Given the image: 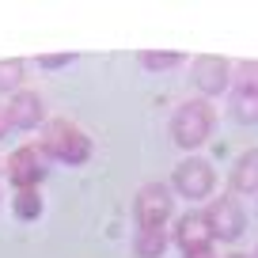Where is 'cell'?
<instances>
[{
	"mask_svg": "<svg viewBox=\"0 0 258 258\" xmlns=\"http://www.w3.org/2000/svg\"><path fill=\"white\" fill-rule=\"evenodd\" d=\"M213 186H217V171H213V163L202 160V156H186V160L171 171V190H175L178 198H186V202L209 198Z\"/></svg>",
	"mask_w": 258,
	"mask_h": 258,
	"instance_id": "277c9868",
	"label": "cell"
},
{
	"mask_svg": "<svg viewBox=\"0 0 258 258\" xmlns=\"http://www.w3.org/2000/svg\"><path fill=\"white\" fill-rule=\"evenodd\" d=\"M232 110L239 121H247V125H254L258 121V91L250 88H232Z\"/></svg>",
	"mask_w": 258,
	"mask_h": 258,
	"instance_id": "7c38bea8",
	"label": "cell"
},
{
	"mask_svg": "<svg viewBox=\"0 0 258 258\" xmlns=\"http://www.w3.org/2000/svg\"><path fill=\"white\" fill-rule=\"evenodd\" d=\"M250 258H258V247H254V254H250Z\"/></svg>",
	"mask_w": 258,
	"mask_h": 258,
	"instance_id": "44dd1931",
	"label": "cell"
},
{
	"mask_svg": "<svg viewBox=\"0 0 258 258\" xmlns=\"http://www.w3.org/2000/svg\"><path fill=\"white\" fill-rule=\"evenodd\" d=\"M235 73H239V76H232V88H250V91H258V61H243Z\"/></svg>",
	"mask_w": 258,
	"mask_h": 258,
	"instance_id": "2e32d148",
	"label": "cell"
},
{
	"mask_svg": "<svg viewBox=\"0 0 258 258\" xmlns=\"http://www.w3.org/2000/svg\"><path fill=\"white\" fill-rule=\"evenodd\" d=\"M232 194H258V148H247L228 171Z\"/></svg>",
	"mask_w": 258,
	"mask_h": 258,
	"instance_id": "30bf717a",
	"label": "cell"
},
{
	"mask_svg": "<svg viewBox=\"0 0 258 258\" xmlns=\"http://www.w3.org/2000/svg\"><path fill=\"white\" fill-rule=\"evenodd\" d=\"M12 213L19 220H38L42 217V194L38 190H16L12 198Z\"/></svg>",
	"mask_w": 258,
	"mask_h": 258,
	"instance_id": "5bb4252c",
	"label": "cell"
},
{
	"mask_svg": "<svg viewBox=\"0 0 258 258\" xmlns=\"http://www.w3.org/2000/svg\"><path fill=\"white\" fill-rule=\"evenodd\" d=\"M38 148L46 152V160L69 163V167H80V163H88V156H91L88 133H84L80 125H73V121H49Z\"/></svg>",
	"mask_w": 258,
	"mask_h": 258,
	"instance_id": "7a4b0ae2",
	"label": "cell"
},
{
	"mask_svg": "<svg viewBox=\"0 0 258 258\" xmlns=\"http://www.w3.org/2000/svg\"><path fill=\"white\" fill-rule=\"evenodd\" d=\"M141 69H148V73H167V69H175V64H182V53H175V49H141L137 53Z\"/></svg>",
	"mask_w": 258,
	"mask_h": 258,
	"instance_id": "4fadbf2b",
	"label": "cell"
},
{
	"mask_svg": "<svg viewBox=\"0 0 258 258\" xmlns=\"http://www.w3.org/2000/svg\"><path fill=\"white\" fill-rule=\"evenodd\" d=\"M182 258H217V250H213V247H202V250H190V254H182Z\"/></svg>",
	"mask_w": 258,
	"mask_h": 258,
	"instance_id": "ac0fdd59",
	"label": "cell"
},
{
	"mask_svg": "<svg viewBox=\"0 0 258 258\" xmlns=\"http://www.w3.org/2000/svg\"><path fill=\"white\" fill-rule=\"evenodd\" d=\"M8 129H12V125H8V110L0 106V137H8Z\"/></svg>",
	"mask_w": 258,
	"mask_h": 258,
	"instance_id": "d6986e66",
	"label": "cell"
},
{
	"mask_svg": "<svg viewBox=\"0 0 258 258\" xmlns=\"http://www.w3.org/2000/svg\"><path fill=\"white\" fill-rule=\"evenodd\" d=\"M167 247H171L167 228H137V235H133V254L137 258H163Z\"/></svg>",
	"mask_w": 258,
	"mask_h": 258,
	"instance_id": "8fae6325",
	"label": "cell"
},
{
	"mask_svg": "<svg viewBox=\"0 0 258 258\" xmlns=\"http://www.w3.org/2000/svg\"><path fill=\"white\" fill-rule=\"evenodd\" d=\"M205 220H209L213 239H220V243H235L243 235V228H247V213L235 202V194H220L217 202H209Z\"/></svg>",
	"mask_w": 258,
	"mask_h": 258,
	"instance_id": "5b68a950",
	"label": "cell"
},
{
	"mask_svg": "<svg viewBox=\"0 0 258 258\" xmlns=\"http://www.w3.org/2000/svg\"><path fill=\"white\" fill-rule=\"evenodd\" d=\"M228 258H250V254H228Z\"/></svg>",
	"mask_w": 258,
	"mask_h": 258,
	"instance_id": "ffe728a7",
	"label": "cell"
},
{
	"mask_svg": "<svg viewBox=\"0 0 258 258\" xmlns=\"http://www.w3.org/2000/svg\"><path fill=\"white\" fill-rule=\"evenodd\" d=\"M23 73H27V64L19 61V57H12V61H0V91L4 95H16L19 88H23Z\"/></svg>",
	"mask_w": 258,
	"mask_h": 258,
	"instance_id": "9a60e30c",
	"label": "cell"
},
{
	"mask_svg": "<svg viewBox=\"0 0 258 258\" xmlns=\"http://www.w3.org/2000/svg\"><path fill=\"white\" fill-rule=\"evenodd\" d=\"M73 61H76L73 53H46V57H38L42 69H64V64H73Z\"/></svg>",
	"mask_w": 258,
	"mask_h": 258,
	"instance_id": "e0dca14e",
	"label": "cell"
},
{
	"mask_svg": "<svg viewBox=\"0 0 258 258\" xmlns=\"http://www.w3.org/2000/svg\"><path fill=\"white\" fill-rule=\"evenodd\" d=\"M8 125L12 129H38L42 121H46V103H42V95L38 91H27V88H19L16 95L8 99Z\"/></svg>",
	"mask_w": 258,
	"mask_h": 258,
	"instance_id": "ba28073f",
	"label": "cell"
},
{
	"mask_svg": "<svg viewBox=\"0 0 258 258\" xmlns=\"http://www.w3.org/2000/svg\"><path fill=\"white\" fill-rule=\"evenodd\" d=\"M49 163H46V152H42L38 145H23L16 148V152L8 156V182L16 186V190H38L42 178L49 175Z\"/></svg>",
	"mask_w": 258,
	"mask_h": 258,
	"instance_id": "8992f818",
	"label": "cell"
},
{
	"mask_svg": "<svg viewBox=\"0 0 258 258\" xmlns=\"http://www.w3.org/2000/svg\"><path fill=\"white\" fill-rule=\"evenodd\" d=\"M190 76H194V88L202 91V99H213V95L232 91V61H224V57H217V53L194 57Z\"/></svg>",
	"mask_w": 258,
	"mask_h": 258,
	"instance_id": "52a82bcc",
	"label": "cell"
},
{
	"mask_svg": "<svg viewBox=\"0 0 258 258\" xmlns=\"http://www.w3.org/2000/svg\"><path fill=\"white\" fill-rule=\"evenodd\" d=\"M213 125H217V114H213L209 99H186L178 103V110L171 114V141H175L182 152L194 156V148H202L209 141Z\"/></svg>",
	"mask_w": 258,
	"mask_h": 258,
	"instance_id": "6da1fadb",
	"label": "cell"
},
{
	"mask_svg": "<svg viewBox=\"0 0 258 258\" xmlns=\"http://www.w3.org/2000/svg\"><path fill=\"white\" fill-rule=\"evenodd\" d=\"M133 217L137 228H167L175 217V190L167 182H145L133 198Z\"/></svg>",
	"mask_w": 258,
	"mask_h": 258,
	"instance_id": "3957f363",
	"label": "cell"
},
{
	"mask_svg": "<svg viewBox=\"0 0 258 258\" xmlns=\"http://www.w3.org/2000/svg\"><path fill=\"white\" fill-rule=\"evenodd\" d=\"M171 243H178V247H182V254H190V250H202V247H213V232H209V220H205V213H182V217L175 220Z\"/></svg>",
	"mask_w": 258,
	"mask_h": 258,
	"instance_id": "9c48e42d",
	"label": "cell"
}]
</instances>
